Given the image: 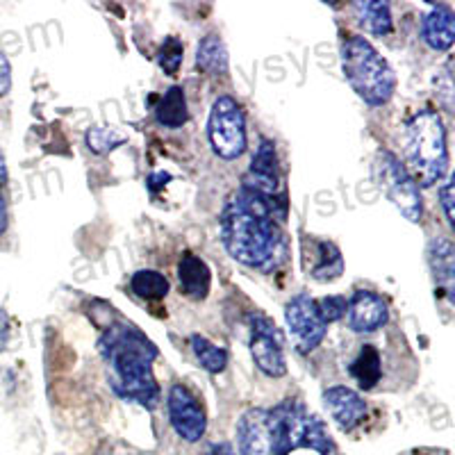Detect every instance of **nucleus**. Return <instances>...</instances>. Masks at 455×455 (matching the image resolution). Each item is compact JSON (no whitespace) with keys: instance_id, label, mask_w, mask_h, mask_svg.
Returning <instances> with one entry per match:
<instances>
[{"instance_id":"obj_7","label":"nucleus","mask_w":455,"mask_h":455,"mask_svg":"<svg viewBox=\"0 0 455 455\" xmlns=\"http://www.w3.org/2000/svg\"><path fill=\"white\" fill-rule=\"evenodd\" d=\"M207 137L214 153L223 160H237L246 150V121L237 100L230 96L214 100L207 119Z\"/></svg>"},{"instance_id":"obj_25","label":"nucleus","mask_w":455,"mask_h":455,"mask_svg":"<svg viewBox=\"0 0 455 455\" xmlns=\"http://www.w3.org/2000/svg\"><path fill=\"white\" fill-rule=\"evenodd\" d=\"M182 52H185V48H182V42L178 39V36H169V39H164V44H162L160 51H157V62H160V67L164 68V73L176 76L178 68H180L182 64Z\"/></svg>"},{"instance_id":"obj_11","label":"nucleus","mask_w":455,"mask_h":455,"mask_svg":"<svg viewBox=\"0 0 455 455\" xmlns=\"http://www.w3.org/2000/svg\"><path fill=\"white\" fill-rule=\"evenodd\" d=\"M243 189H249V192L258 194L271 203L284 205V196L280 194L278 157H275V148L271 141L262 140V144H259L258 153L251 162L249 173L243 178Z\"/></svg>"},{"instance_id":"obj_31","label":"nucleus","mask_w":455,"mask_h":455,"mask_svg":"<svg viewBox=\"0 0 455 455\" xmlns=\"http://www.w3.org/2000/svg\"><path fill=\"white\" fill-rule=\"evenodd\" d=\"M5 228H7V205L3 194H0V235L5 233Z\"/></svg>"},{"instance_id":"obj_21","label":"nucleus","mask_w":455,"mask_h":455,"mask_svg":"<svg viewBox=\"0 0 455 455\" xmlns=\"http://www.w3.org/2000/svg\"><path fill=\"white\" fill-rule=\"evenodd\" d=\"M351 376L355 378L357 385L363 389H373V385L380 380V373H383V367H380V353H378L376 347L371 344H364L357 353V357L348 367Z\"/></svg>"},{"instance_id":"obj_8","label":"nucleus","mask_w":455,"mask_h":455,"mask_svg":"<svg viewBox=\"0 0 455 455\" xmlns=\"http://www.w3.org/2000/svg\"><path fill=\"white\" fill-rule=\"evenodd\" d=\"M284 323L300 353H310L326 337L328 326L319 316L316 300L307 294H299L284 307Z\"/></svg>"},{"instance_id":"obj_10","label":"nucleus","mask_w":455,"mask_h":455,"mask_svg":"<svg viewBox=\"0 0 455 455\" xmlns=\"http://www.w3.org/2000/svg\"><path fill=\"white\" fill-rule=\"evenodd\" d=\"M169 419L178 437L185 442H198L205 435L207 419L205 410L198 403V398L194 396L185 385H173L169 392Z\"/></svg>"},{"instance_id":"obj_24","label":"nucleus","mask_w":455,"mask_h":455,"mask_svg":"<svg viewBox=\"0 0 455 455\" xmlns=\"http://www.w3.org/2000/svg\"><path fill=\"white\" fill-rule=\"evenodd\" d=\"M192 351L198 364L210 373H221L228 364V353L203 335H192Z\"/></svg>"},{"instance_id":"obj_28","label":"nucleus","mask_w":455,"mask_h":455,"mask_svg":"<svg viewBox=\"0 0 455 455\" xmlns=\"http://www.w3.org/2000/svg\"><path fill=\"white\" fill-rule=\"evenodd\" d=\"M437 93L442 96V103H444L446 112H451V109H453V84H451L449 68L444 71L442 80H437Z\"/></svg>"},{"instance_id":"obj_32","label":"nucleus","mask_w":455,"mask_h":455,"mask_svg":"<svg viewBox=\"0 0 455 455\" xmlns=\"http://www.w3.org/2000/svg\"><path fill=\"white\" fill-rule=\"evenodd\" d=\"M212 455H233V451H230V446L228 444H219V446H212Z\"/></svg>"},{"instance_id":"obj_12","label":"nucleus","mask_w":455,"mask_h":455,"mask_svg":"<svg viewBox=\"0 0 455 455\" xmlns=\"http://www.w3.org/2000/svg\"><path fill=\"white\" fill-rule=\"evenodd\" d=\"M303 269L310 278L328 283V280L339 278L344 271V259L332 242L303 237Z\"/></svg>"},{"instance_id":"obj_1","label":"nucleus","mask_w":455,"mask_h":455,"mask_svg":"<svg viewBox=\"0 0 455 455\" xmlns=\"http://www.w3.org/2000/svg\"><path fill=\"white\" fill-rule=\"evenodd\" d=\"M284 205L271 203L249 189H239L221 214V242L237 262L251 269L274 271L284 262L287 243L275 219Z\"/></svg>"},{"instance_id":"obj_5","label":"nucleus","mask_w":455,"mask_h":455,"mask_svg":"<svg viewBox=\"0 0 455 455\" xmlns=\"http://www.w3.org/2000/svg\"><path fill=\"white\" fill-rule=\"evenodd\" d=\"M341 71L353 92L369 105H385L394 96L396 76L369 39L351 35L341 42Z\"/></svg>"},{"instance_id":"obj_4","label":"nucleus","mask_w":455,"mask_h":455,"mask_svg":"<svg viewBox=\"0 0 455 455\" xmlns=\"http://www.w3.org/2000/svg\"><path fill=\"white\" fill-rule=\"evenodd\" d=\"M274 455H290L296 449H312L321 455H337L335 442L331 440L326 426L294 398L267 410Z\"/></svg>"},{"instance_id":"obj_6","label":"nucleus","mask_w":455,"mask_h":455,"mask_svg":"<svg viewBox=\"0 0 455 455\" xmlns=\"http://www.w3.org/2000/svg\"><path fill=\"white\" fill-rule=\"evenodd\" d=\"M373 180L378 189L392 201L398 212L403 214L410 223L421 221V196L419 187L414 185L405 166L398 162V157L389 150H378L373 160Z\"/></svg>"},{"instance_id":"obj_14","label":"nucleus","mask_w":455,"mask_h":455,"mask_svg":"<svg viewBox=\"0 0 455 455\" xmlns=\"http://www.w3.org/2000/svg\"><path fill=\"white\" fill-rule=\"evenodd\" d=\"M347 312L348 323L355 332H373L378 328H383L389 319L387 303L383 300V296H378L376 291L369 290L355 291Z\"/></svg>"},{"instance_id":"obj_19","label":"nucleus","mask_w":455,"mask_h":455,"mask_svg":"<svg viewBox=\"0 0 455 455\" xmlns=\"http://www.w3.org/2000/svg\"><path fill=\"white\" fill-rule=\"evenodd\" d=\"M353 12H355L357 23L371 35L385 36L392 32V12H389L387 3H380V0L355 3Z\"/></svg>"},{"instance_id":"obj_27","label":"nucleus","mask_w":455,"mask_h":455,"mask_svg":"<svg viewBox=\"0 0 455 455\" xmlns=\"http://www.w3.org/2000/svg\"><path fill=\"white\" fill-rule=\"evenodd\" d=\"M87 144L96 153H105V150H112L114 146L124 144V137L116 135L112 128H93L89 130Z\"/></svg>"},{"instance_id":"obj_33","label":"nucleus","mask_w":455,"mask_h":455,"mask_svg":"<svg viewBox=\"0 0 455 455\" xmlns=\"http://www.w3.org/2000/svg\"><path fill=\"white\" fill-rule=\"evenodd\" d=\"M7 178V166H5V157H3V153H0V185L5 182Z\"/></svg>"},{"instance_id":"obj_20","label":"nucleus","mask_w":455,"mask_h":455,"mask_svg":"<svg viewBox=\"0 0 455 455\" xmlns=\"http://www.w3.org/2000/svg\"><path fill=\"white\" fill-rule=\"evenodd\" d=\"M156 116H157V124L171 130H178L187 124L189 112H187V99L182 87H171L169 92L162 96L160 105H157L156 109Z\"/></svg>"},{"instance_id":"obj_29","label":"nucleus","mask_w":455,"mask_h":455,"mask_svg":"<svg viewBox=\"0 0 455 455\" xmlns=\"http://www.w3.org/2000/svg\"><path fill=\"white\" fill-rule=\"evenodd\" d=\"M440 201H442V207H444V214H446V221L453 226V180L451 178H446L444 187L440 189Z\"/></svg>"},{"instance_id":"obj_22","label":"nucleus","mask_w":455,"mask_h":455,"mask_svg":"<svg viewBox=\"0 0 455 455\" xmlns=\"http://www.w3.org/2000/svg\"><path fill=\"white\" fill-rule=\"evenodd\" d=\"M196 67L207 73H226L228 68V52L223 46L221 36L207 35L196 51Z\"/></svg>"},{"instance_id":"obj_26","label":"nucleus","mask_w":455,"mask_h":455,"mask_svg":"<svg viewBox=\"0 0 455 455\" xmlns=\"http://www.w3.org/2000/svg\"><path fill=\"white\" fill-rule=\"evenodd\" d=\"M347 299L344 296H323V299L316 300V310L319 316L323 319V323H332V321H339L341 316L347 315Z\"/></svg>"},{"instance_id":"obj_17","label":"nucleus","mask_w":455,"mask_h":455,"mask_svg":"<svg viewBox=\"0 0 455 455\" xmlns=\"http://www.w3.org/2000/svg\"><path fill=\"white\" fill-rule=\"evenodd\" d=\"M178 278H180L182 294L189 296L192 300H203L210 291V269L198 255L185 253L178 264Z\"/></svg>"},{"instance_id":"obj_13","label":"nucleus","mask_w":455,"mask_h":455,"mask_svg":"<svg viewBox=\"0 0 455 455\" xmlns=\"http://www.w3.org/2000/svg\"><path fill=\"white\" fill-rule=\"evenodd\" d=\"M237 451L239 455H274L267 410L251 408L237 421Z\"/></svg>"},{"instance_id":"obj_3","label":"nucleus","mask_w":455,"mask_h":455,"mask_svg":"<svg viewBox=\"0 0 455 455\" xmlns=\"http://www.w3.org/2000/svg\"><path fill=\"white\" fill-rule=\"evenodd\" d=\"M405 171L417 187H433L446 176L449 148L446 130L435 109H419L403 128Z\"/></svg>"},{"instance_id":"obj_30","label":"nucleus","mask_w":455,"mask_h":455,"mask_svg":"<svg viewBox=\"0 0 455 455\" xmlns=\"http://www.w3.org/2000/svg\"><path fill=\"white\" fill-rule=\"evenodd\" d=\"M10 84H12L10 62H7L5 52L0 51V96H5V93L10 92Z\"/></svg>"},{"instance_id":"obj_9","label":"nucleus","mask_w":455,"mask_h":455,"mask_svg":"<svg viewBox=\"0 0 455 455\" xmlns=\"http://www.w3.org/2000/svg\"><path fill=\"white\" fill-rule=\"evenodd\" d=\"M251 355L259 371L267 376L280 378L287 373L278 328L269 316L259 315V312L251 315Z\"/></svg>"},{"instance_id":"obj_2","label":"nucleus","mask_w":455,"mask_h":455,"mask_svg":"<svg viewBox=\"0 0 455 455\" xmlns=\"http://www.w3.org/2000/svg\"><path fill=\"white\" fill-rule=\"evenodd\" d=\"M99 351L114 392L125 401H137L146 410H156L162 396L153 376L156 344L132 323H116L100 335Z\"/></svg>"},{"instance_id":"obj_18","label":"nucleus","mask_w":455,"mask_h":455,"mask_svg":"<svg viewBox=\"0 0 455 455\" xmlns=\"http://www.w3.org/2000/svg\"><path fill=\"white\" fill-rule=\"evenodd\" d=\"M428 264L437 284H442L446 294H449V299H453V243L446 237H435L428 243Z\"/></svg>"},{"instance_id":"obj_16","label":"nucleus","mask_w":455,"mask_h":455,"mask_svg":"<svg viewBox=\"0 0 455 455\" xmlns=\"http://www.w3.org/2000/svg\"><path fill=\"white\" fill-rule=\"evenodd\" d=\"M455 19L451 7L437 5L424 16L421 32H424V42L433 51H449L455 39Z\"/></svg>"},{"instance_id":"obj_15","label":"nucleus","mask_w":455,"mask_h":455,"mask_svg":"<svg viewBox=\"0 0 455 455\" xmlns=\"http://www.w3.org/2000/svg\"><path fill=\"white\" fill-rule=\"evenodd\" d=\"M323 403L331 410L332 419L337 421V426L344 430H353L360 421L364 419L367 414V403L363 401V396L357 392H353L351 387H344V385H337L323 392Z\"/></svg>"},{"instance_id":"obj_23","label":"nucleus","mask_w":455,"mask_h":455,"mask_svg":"<svg viewBox=\"0 0 455 455\" xmlns=\"http://www.w3.org/2000/svg\"><path fill=\"white\" fill-rule=\"evenodd\" d=\"M130 287L140 299L146 300H160L169 294V280L160 274V271L153 269H141L132 275L130 280Z\"/></svg>"}]
</instances>
